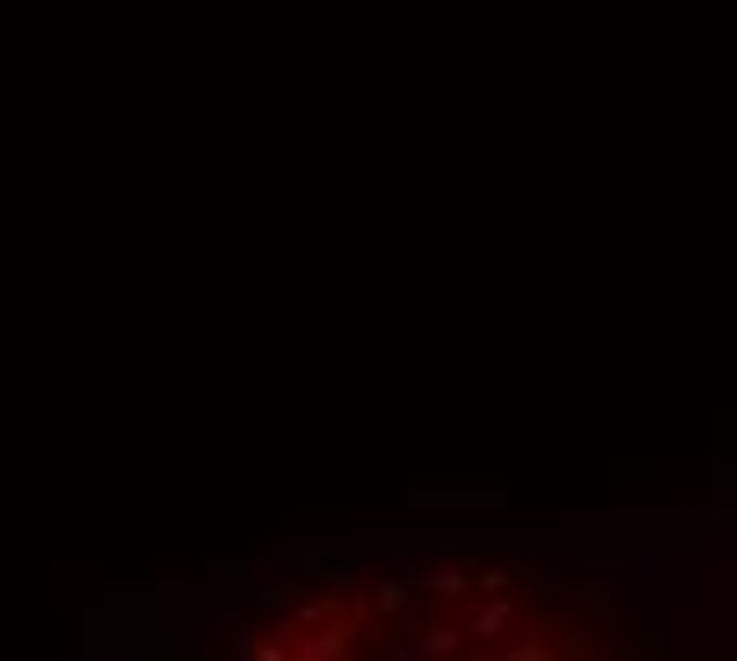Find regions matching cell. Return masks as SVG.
<instances>
[{
	"label": "cell",
	"instance_id": "1",
	"mask_svg": "<svg viewBox=\"0 0 737 661\" xmlns=\"http://www.w3.org/2000/svg\"><path fill=\"white\" fill-rule=\"evenodd\" d=\"M249 661H572L566 623L508 573H337L254 623Z\"/></svg>",
	"mask_w": 737,
	"mask_h": 661
}]
</instances>
